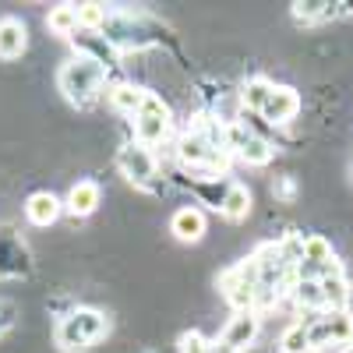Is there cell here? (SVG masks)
I'll use <instances>...</instances> for the list:
<instances>
[{
  "mask_svg": "<svg viewBox=\"0 0 353 353\" xmlns=\"http://www.w3.org/2000/svg\"><path fill=\"white\" fill-rule=\"evenodd\" d=\"M28 50V28L18 18H0V61H18Z\"/></svg>",
  "mask_w": 353,
  "mask_h": 353,
  "instance_id": "obj_13",
  "label": "cell"
},
{
  "mask_svg": "<svg viewBox=\"0 0 353 353\" xmlns=\"http://www.w3.org/2000/svg\"><path fill=\"white\" fill-rule=\"evenodd\" d=\"M32 276V254L14 230L0 226V279H25Z\"/></svg>",
  "mask_w": 353,
  "mask_h": 353,
  "instance_id": "obj_5",
  "label": "cell"
},
{
  "mask_svg": "<svg viewBox=\"0 0 353 353\" xmlns=\"http://www.w3.org/2000/svg\"><path fill=\"white\" fill-rule=\"evenodd\" d=\"M209 353H233V350H230V346H223V343L216 339V343H209Z\"/></svg>",
  "mask_w": 353,
  "mask_h": 353,
  "instance_id": "obj_27",
  "label": "cell"
},
{
  "mask_svg": "<svg viewBox=\"0 0 353 353\" xmlns=\"http://www.w3.org/2000/svg\"><path fill=\"white\" fill-rule=\"evenodd\" d=\"M272 88H276V85H272L269 78H265V74H254V78H248V81L241 85V92H237V103H241V110H244V113H248V110H254V113H258V110L265 106V99L272 96Z\"/></svg>",
  "mask_w": 353,
  "mask_h": 353,
  "instance_id": "obj_16",
  "label": "cell"
},
{
  "mask_svg": "<svg viewBox=\"0 0 353 353\" xmlns=\"http://www.w3.org/2000/svg\"><path fill=\"white\" fill-rule=\"evenodd\" d=\"M293 301H297L307 314L325 311V307H321V286H318V279H293Z\"/></svg>",
  "mask_w": 353,
  "mask_h": 353,
  "instance_id": "obj_21",
  "label": "cell"
},
{
  "mask_svg": "<svg viewBox=\"0 0 353 353\" xmlns=\"http://www.w3.org/2000/svg\"><path fill=\"white\" fill-rule=\"evenodd\" d=\"M297 194H301V184H297V176H293V173H283V176H276V181H272V198L279 205H293V201H297Z\"/></svg>",
  "mask_w": 353,
  "mask_h": 353,
  "instance_id": "obj_23",
  "label": "cell"
},
{
  "mask_svg": "<svg viewBox=\"0 0 353 353\" xmlns=\"http://www.w3.org/2000/svg\"><path fill=\"white\" fill-rule=\"evenodd\" d=\"M251 209H254V194H251V188H244V184H230V191H226V198H223V216L230 219V223H244L248 216H251Z\"/></svg>",
  "mask_w": 353,
  "mask_h": 353,
  "instance_id": "obj_14",
  "label": "cell"
},
{
  "mask_svg": "<svg viewBox=\"0 0 353 353\" xmlns=\"http://www.w3.org/2000/svg\"><path fill=\"white\" fill-rule=\"evenodd\" d=\"M14 321H18V304L0 301V336H4L8 329H14Z\"/></svg>",
  "mask_w": 353,
  "mask_h": 353,
  "instance_id": "obj_26",
  "label": "cell"
},
{
  "mask_svg": "<svg viewBox=\"0 0 353 353\" xmlns=\"http://www.w3.org/2000/svg\"><path fill=\"white\" fill-rule=\"evenodd\" d=\"M336 258L332 251V241L321 237V233H311V237H304V248H301V261L307 265H318V269H325V265Z\"/></svg>",
  "mask_w": 353,
  "mask_h": 353,
  "instance_id": "obj_18",
  "label": "cell"
},
{
  "mask_svg": "<svg viewBox=\"0 0 353 353\" xmlns=\"http://www.w3.org/2000/svg\"><path fill=\"white\" fill-rule=\"evenodd\" d=\"M46 28H50L53 36H74V32H78V8H74V4L50 8V14H46Z\"/></svg>",
  "mask_w": 353,
  "mask_h": 353,
  "instance_id": "obj_20",
  "label": "cell"
},
{
  "mask_svg": "<svg viewBox=\"0 0 353 353\" xmlns=\"http://www.w3.org/2000/svg\"><path fill=\"white\" fill-rule=\"evenodd\" d=\"M307 353H318V350H307Z\"/></svg>",
  "mask_w": 353,
  "mask_h": 353,
  "instance_id": "obj_28",
  "label": "cell"
},
{
  "mask_svg": "<svg viewBox=\"0 0 353 353\" xmlns=\"http://www.w3.org/2000/svg\"><path fill=\"white\" fill-rule=\"evenodd\" d=\"M106 78L110 74L96 61H88V57H71V61L61 68V74H57V85H61V92H64L68 103L85 110V106L99 103L103 88H106Z\"/></svg>",
  "mask_w": 353,
  "mask_h": 353,
  "instance_id": "obj_2",
  "label": "cell"
},
{
  "mask_svg": "<svg viewBox=\"0 0 353 353\" xmlns=\"http://www.w3.org/2000/svg\"><path fill=\"white\" fill-rule=\"evenodd\" d=\"M258 332H261V318L254 311H237L226 321V329L219 332V343L230 346L233 353H244L248 346H254Z\"/></svg>",
  "mask_w": 353,
  "mask_h": 353,
  "instance_id": "obj_7",
  "label": "cell"
},
{
  "mask_svg": "<svg viewBox=\"0 0 353 353\" xmlns=\"http://www.w3.org/2000/svg\"><path fill=\"white\" fill-rule=\"evenodd\" d=\"M181 353H209V339H205L198 329L181 336Z\"/></svg>",
  "mask_w": 353,
  "mask_h": 353,
  "instance_id": "obj_25",
  "label": "cell"
},
{
  "mask_svg": "<svg viewBox=\"0 0 353 353\" xmlns=\"http://www.w3.org/2000/svg\"><path fill=\"white\" fill-rule=\"evenodd\" d=\"M103 201V188L96 181H78L71 191H68V201H64V212H71L74 219H88Z\"/></svg>",
  "mask_w": 353,
  "mask_h": 353,
  "instance_id": "obj_11",
  "label": "cell"
},
{
  "mask_svg": "<svg viewBox=\"0 0 353 353\" xmlns=\"http://www.w3.org/2000/svg\"><path fill=\"white\" fill-rule=\"evenodd\" d=\"M134 124V141L145 145V149H156V145H163L170 138V113H134L131 117Z\"/></svg>",
  "mask_w": 353,
  "mask_h": 353,
  "instance_id": "obj_10",
  "label": "cell"
},
{
  "mask_svg": "<svg viewBox=\"0 0 353 353\" xmlns=\"http://www.w3.org/2000/svg\"><path fill=\"white\" fill-rule=\"evenodd\" d=\"M170 233L181 244H198L205 233H209V223H205V212L198 205H184V209H176L173 219H170Z\"/></svg>",
  "mask_w": 353,
  "mask_h": 353,
  "instance_id": "obj_9",
  "label": "cell"
},
{
  "mask_svg": "<svg viewBox=\"0 0 353 353\" xmlns=\"http://www.w3.org/2000/svg\"><path fill=\"white\" fill-rule=\"evenodd\" d=\"M325 332H329V350L353 343V314L350 311H325Z\"/></svg>",
  "mask_w": 353,
  "mask_h": 353,
  "instance_id": "obj_17",
  "label": "cell"
},
{
  "mask_svg": "<svg viewBox=\"0 0 353 353\" xmlns=\"http://www.w3.org/2000/svg\"><path fill=\"white\" fill-rule=\"evenodd\" d=\"M301 106H304V99H301L297 88L276 85V88H272V96L265 99V106H261L258 113H261V121L269 124V128H290L293 121H297Z\"/></svg>",
  "mask_w": 353,
  "mask_h": 353,
  "instance_id": "obj_6",
  "label": "cell"
},
{
  "mask_svg": "<svg viewBox=\"0 0 353 353\" xmlns=\"http://www.w3.org/2000/svg\"><path fill=\"white\" fill-rule=\"evenodd\" d=\"M71 43H74V50H78V57H88V61H96L106 74L110 71H117L124 64V53L117 50L99 28H78V32L71 36Z\"/></svg>",
  "mask_w": 353,
  "mask_h": 353,
  "instance_id": "obj_4",
  "label": "cell"
},
{
  "mask_svg": "<svg viewBox=\"0 0 353 353\" xmlns=\"http://www.w3.org/2000/svg\"><path fill=\"white\" fill-rule=\"evenodd\" d=\"M61 216H64V201L57 198L53 191H36V194H28V201H25V219L32 223V226L50 230Z\"/></svg>",
  "mask_w": 353,
  "mask_h": 353,
  "instance_id": "obj_8",
  "label": "cell"
},
{
  "mask_svg": "<svg viewBox=\"0 0 353 353\" xmlns=\"http://www.w3.org/2000/svg\"><path fill=\"white\" fill-rule=\"evenodd\" d=\"M191 188V194L201 201V205H209V209H223V198H226V191H230V181H219V176H216V181H191L188 184Z\"/></svg>",
  "mask_w": 353,
  "mask_h": 353,
  "instance_id": "obj_19",
  "label": "cell"
},
{
  "mask_svg": "<svg viewBox=\"0 0 353 353\" xmlns=\"http://www.w3.org/2000/svg\"><path fill=\"white\" fill-rule=\"evenodd\" d=\"M106 329H110V318L99 307H71V311L61 314V321H57L53 343L64 353H85L106 336Z\"/></svg>",
  "mask_w": 353,
  "mask_h": 353,
  "instance_id": "obj_1",
  "label": "cell"
},
{
  "mask_svg": "<svg viewBox=\"0 0 353 353\" xmlns=\"http://www.w3.org/2000/svg\"><path fill=\"white\" fill-rule=\"evenodd\" d=\"M117 166H121V173L128 176V181L141 191H159L156 176H159V156L152 149H145V145L138 141H128L121 145V152H117Z\"/></svg>",
  "mask_w": 353,
  "mask_h": 353,
  "instance_id": "obj_3",
  "label": "cell"
},
{
  "mask_svg": "<svg viewBox=\"0 0 353 353\" xmlns=\"http://www.w3.org/2000/svg\"><path fill=\"white\" fill-rule=\"evenodd\" d=\"M110 106L117 110V113H124V117H134L138 110H141V99H145V88H138V85H131V81H117V85H110Z\"/></svg>",
  "mask_w": 353,
  "mask_h": 353,
  "instance_id": "obj_15",
  "label": "cell"
},
{
  "mask_svg": "<svg viewBox=\"0 0 353 353\" xmlns=\"http://www.w3.org/2000/svg\"><path fill=\"white\" fill-rule=\"evenodd\" d=\"M279 346H283V353H307L311 346H307V325L304 321H293V325L279 336Z\"/></svg>",
  "mask_w": 353,
  "mask_h": 353,
  "instance_id": "obj_22",
  "label": "cell"
},
{
  "mask_svg": "<svg viewBox=\"0 0 353 353\" xmlns=\"http://www.w3.org/2000/svg\"><path fill=\"white\" fill-rule=\"evenodd\" d=\"M106 8L103 4H81L78 8V28H103Z\"/></svg>",
  "mask_w": 353,
  "mask_h": 353,
  "instance_id": "obj_24",
  "label": "cell"
},
{
  "mask_svg": "<svg viewBox=\"0 0 353 353\" xmlns=\"http://www.w3.org/2000/svg\"><path fill=\"white\" fill-rule=\"evenodd\" d=\"M318 286H321V307H325V311H350L353 290H350L346 272H329V276H321Z\"/></svg>",
  "mask_w": 353,
  "mask_h": 353,
  "instance_id": "obj_12",
  "label": "cell"
}]
</instances>
